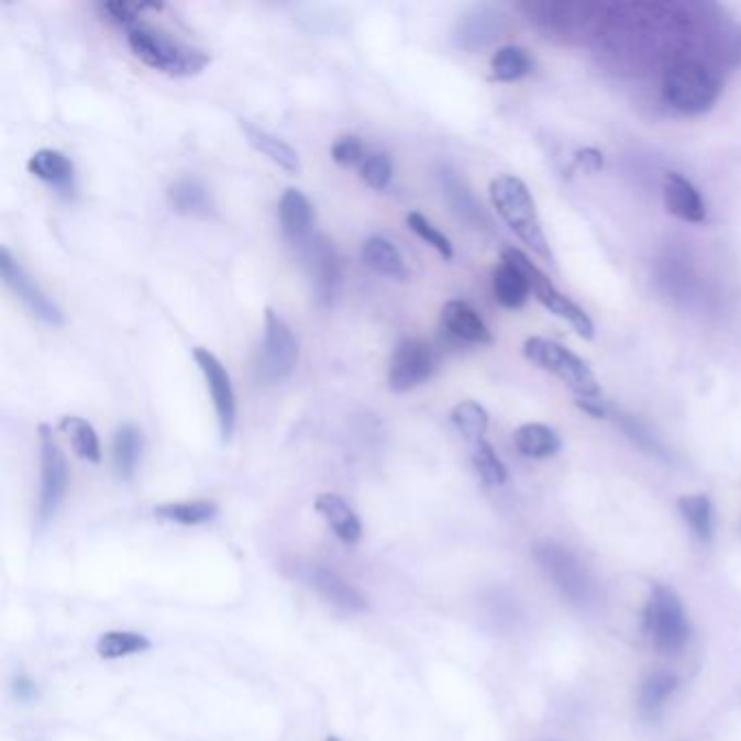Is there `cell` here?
Masks as SVG:
<instances>
[{
	"instance_id": "cell-7",
	"label": "cell",
	"mask_w": 741,
	"mask_h": 741,
	"mask_svg": "<svg viewBox=\"0 0 741 741\" xmlns=\"http://www.w3.org/2000/svg\"><path fill=\"white\" fill-rule=\"evenodd\" d=\"M535 558L561 591V596L567 598L572 605L587 607L596 600V583L589 569L567 549L556 544H542L535 549Z\"/></svg>"
},
{
	"instance_id": "cell-29",
	"label": "cell",
	"mask_w": 741,
	"mask_h": 741,
	"mask_svg": "<svg viewBox=\"0 0 741 741\" xmlns=\"http://www.w3.org/2000/svg\"><path fill=\"white\" fill-rule=\"evenodd\" d=\"M59 429L70 440L73 451L77 453L79 460L90 462V464H100V457H102L100 442H98V435H96V431L88 420H84L79 416H66V418H62Z\"/></svg>"
},
{
	"instance_id": "cell-2",
	"label": "cell",
	"mask_w": 741,
	"mask_h": 741,
	"mask_svg": "<svg viewBox=\"0 0 741 741\" xmlns=\"http://www.w3.org/2000/svg\"><path fill=\"white\" fill-rule=\"evenodd\" d=\"M126 40L140 62L170 77H193L211 64L209 53L142 22L129 29Z\"/></svg>"
},
{
	"instance_id": "cell-24",
	"label": "cell",
	"mask_w": 741,
	"mask_h": 741,
	"mask_svg": "<svg viewBox=\"0 0 741 741\" xmlns=\"http://www.w3.org/2000/svg\"><path fill=\"white\" fill-rule=\"evenodd\" d=\"M676 676L667 670H656L652 672L649 678L642 683L640 689V714L644 720L649 722H656L663 714V707L667 703V698L674 694L676 689Z\"/></svg>"
},
{
	"instance_id": "cell-6",
	"label": "cell",
	"mask_w": 741,
	"mask_h": 741,
	"mask_svg": "<svg viewBox=\"0 0 741 741\" xmlns=\"http://www.w3.org/2000/svg\"><path fill=\"white\" fill-rule=\"evenodd\" d=\"M502 262L513 266L522 277L527 278L531 291L535 294V298L551 311L555 313L556 318L569 322L574 327V331L583 338V340H594V322L591 318L576 305L572 302L567 296H563L553 280L546 277L522 251L518 248H505L502 251Z\"/></svg>"
},
{
	"instance_id": "cell-19",
	"label": "cell",
	"mask_w": 741,
	"mask_h": 741,
	"mask_svg": "<svg viewBox=\"0 0 741 741\" xmlns=\"http://www.w3.org/2000/svg\"><path fill=\"white\" fill-rule=\"evenodd\" d=\"M240 129L244 133V137L248 140V144L262 153L264 157H268L273 164H277L278 168H283L289 175H298L300 173V157L298 153L277 135H273L270 131L248 122V120H240Z\"/></svg>"
},
{
	"instance_id": "cell-14",
	"label": "cell",
	"mask_w": 741,
	"mask_h": 741,
	"mask_svg": "<svg viewBox=\"0 0 741 741\" xmlns=\"http://www.w3.org/2000/svg\"><path fill=\"white\" fill-rule=\"evenodd\" d=\"M193 360H196V366L202 372L207 389L211 394L222 440L229 442L233 438L235 420H237V405H235V391L231 385V376L222 366V362L207 349H193Z\"/></svg>"
},
{
	"instance_id": "cell-5",
	"label": "cell",
	"mask_w": 741,
	"mask_h": 741,
	"mask_svg": "<svg viewBox=\"0 0 741 741\" xmlns=\"http://www.w3.org/2000/svg\"><path fill=\"white\" fill-rule=\"evenodd\" d=\"M524 357L538 368L555 374L578 398H600L594 372L563 344L546 338H529L524 342Z\"/></svg>"
},
{
	"instance_id": "cell-33",
	"label": "cell",
	"mask_w": 741,
	"mask_h": 741,
	"mask_svg": "<svg viewBox=\"0 0 741 741\" xmlns=\"http://www.w3.org/2000/svg\"><path fill=\"white\" fill-rule=\"evenodd\" d=\"M151 649H153V642L146 635L133 633V631H109V633H102L96 642L98 656L109 659V661L140 654Z\"/></svg>"
},
{
	"instance_id": "cell-41",
	"label": "cell",
	"mask_w": 741,
	"mask_h": 741,
	"mask_svg": "<svg viewBox=\"0 0 741 741\" xmlns=\"http://www.w3.org/2000/svg\"><path fill=\"white\" fill-rule=\"evenodd\" d=\"M620 427L624 429V433L638 444L642 446L644 451L649 453H654V455H663V446L654 440V435L650 433L649 429L638 420V418H631V416H620Z\"/></svg>"
},
{
	"instance_id": "cell-44",
	"label": "cell",
	"mask_w": 741,
	"mask_h": 741,
	"mask_svg": "<svg viewBox=\"0 0 741 741\" xmlns=\"http://www.w3.org/2000/svg\"><path fill=\"white\" fill-rule=\"evenodd\" d=\"M13 692H15V696H18L20 700H33V698L37 696L35 683L29 681L26 676H18V678L13 681Z\"/></svg>"
},
{
	"instance_id": "cell-31",
	"label": "cell",
	"mask_w": 741,
	"mask_h": 741,
	"mask_svg": "<svg viewBox=\"0 0 741 741\" xmlns=\"http://www.w3.org/2000/svg\"><path fill=\"white\" fill-rule=\"evenodd\" d=\"M218 513V505L211 500H189V502H166L155 509V516L168 522H177L184 527H198L213 520Z\"/></svg>"
},
{
	"instance_id": "cell-23",
	"label": "cell",
	"mask_w": 741,
	"mask_h": 741,
	"mask_svg": "<svg viewBox=\"0 0 741 741\" xmlns=\"http://www.w3.org/2000/svg\"><path fill=\"white\" fill-rule=\"evenodd\" d=\"M168 202L181 215H209L213 209L211 193L198 179H177L168 187Z\"/></svg>"
},
{
	"instance_id": "cell-32",
	"label": "cell",
	"mask_w": 741,
	"mask_h": 741,
	"mask_svg": "<svg viewBox=\"0 0 741 741\" xmlns=\"http://www.w3.org/2000/svg\"><path fill=\"white\" fill-rule=\"evenodd\" d=\"M451 422L472 446L485 442L489 416L476 400H462L460 405H455L451 411Z\"/></svg>"
},
{
	"instance_id": "cell-20",
	"label": "cell",
	"mask_w": 741,
	"mask_h": 741,
	"mask_svg": "<svg viewBox=\"0 0 741 741\" xmlns=\"http://www.w3.org/2000/svg\"><path fill=\"white\" fill-rule=\"evenodd\" d=\"M29 173L48 184V186L57 187L59 191H73L75 189V166L73 162L53 148H40L31 155L29 164H26Z\"/></svg>"
},
{
	"instance_id": "cell-17",
	"label": "cell",
	"mask_w": 741,
	"mask_h": 741,
	"mask_svg": "<svg viewBox=\"0 0 741 741\" xmlns=\"http://www.w3.org/2000/svg\"><path fill=\"white\" fill-rule=\"evenodd\" d=\"M316 511L344 544H357L362 540L364 535L362 520L342 496L320 494L316 498Z\"/></svg>"
},
{
	"instance_id": "cell-35",
	"label": "cell",
	"mask_w": 741,
	"mask_h": 741,
	"mask_svg": "<svg viewBox=\"0 0 741 741\" xmlns=\"http://www.w3.org/2000/svg\"><path fill=\"white\" fill-rule=\"evenodd\" d=\"M494 26H491V15L485 13V11H476V13H469L465 18L464 22L460 24V31H457V42L460 46L464 48H469V51H476L480 46H485L494 35Z\"/></svg>"
},
{
	"instance_id": "cell-10",
	"label": "cell",
	"mask_w": 741,
	"mask_h": 741,
	"mask_svg": "<svg viewBox=\"0 0 741 741\" xmlns=\"http://www.w3.org/2000/svg\"><path fill=\"white\" fill-rule=\"evenodd\" d=\"M307 275L311 278V287L316 294L318 305H331L340 291L342 285V266L340 255L333 246V242L316 233L302 248H300Z\"/></svg>"
},
{
	"instance_id": "cell-36",
	"label": "cell",
	"mask_w": 741,
	"mask_h": 741,
	"mask_svg": "<svg viewBox=\"0 0 741 741\" xmlns=\"http://www.w3.org/2000/svg\"><path fill=\"white\" fill-rule=\"evenodd\" d=\"M407 226L420 237L424 240L431 248H435L444 259H453L455 257V248H453V242L438 229L433 226L427 215H422L420 211H411L407 215Z\"/></svg>"
},
{
	"instance_id": "cell-28",
	"label": "cell",
	"mask_w": 741,
	"mask_h": 741,
	"mask_svg": "<svg viewBox=\"0 0 741 741\" xmlns=\"http://www.w3.org/2000/svg\"><path fill=\"white\" fill-rule=\"evenodd\" d=\"M142 455V433L133 424H124L113 438V467L120 478H133Z\"/></svg>"
},
{
	"instance_id": "cell-9",
	"label": "cell",
	"mask_w": 741,
	"mask_h": 741,
	"mask_svg": "<svg viewBox=\"0 0 741 741\" xmlns=\"http://www.w3.org/2000/svg\"><path fill=\"white\" fill-rule=\"evenodd\" d=\"M296 364H298V342L291 329L275 309H266L259 376L270 385L283 383L294 372Z\"/></svg>"
},
{
	"instance_id": "cell-42",
	"label": "cell",
	"mask_w": 741,
	"mask_h": 741,
	"mask_svg": "<svg viewBox=\"0 0 741 741\" xmlns=\"http://www.w3.org/2000/svg\"><path fill=\"white\" fill-rule=\"evenodd\" d=\"M574 164L578 168H583L585 173H598L602 168L605 159H602V153H598L596 148H583V151L576 153Z\"/></svg>"
},
{
	"instance_id": "cell-18",
	"label": "cell",
	"mask_w": 741,
	"mask_h": 741,
	"mask_svg": "<svg viewBox=\"0 0 741 741\" xmlns=\"http://www.w3.org/2000/svg\"><path fill=\"white\" fill-rule=\"evenodd\" d=\"M442 324L444 329L467 344H491V333L480 316L464 302V300H449L442 309Z\"/></svg>"
},
{
	"instance_id": "cell-15",
	"label": "cell",
	"mask_w": 741,
	"mask_h": 741,
	"mask_svg": "<svg viewBox=\"0 0 741 741\" xmlns=\"http://www.w3.org/2000/svg\"><path fill=\"white\" fill-rule=\"evenodd\" d=\"M278 224L285 240L298 251L316 235V209L300 189L289 187L283 191L278 202Z\"/></svg>"
},
{
	"instance_id": "cell-12",
	"label": "cell",
	"mask_w": 741,
	"mask_h": 741,
	"mask_svg": "<svg viewBox=\"0 0 741 741\" xmlns=\"http://www.w3.org/2000/svg\"><path fill=\"white\" fill-rule=\"evenodd\" d=\"M40 460H42V489H40V516L48 520L59 509L68 489V462L62 453L51 427L40 424Z\"/></svg>"
},
{
	"instance_id": "cell-40",
	"label": "cell",
	"mask_w": 741,
	"mask_h": 741,
	"mask_svg": "<svg viewBox=\"0 0 741 741\" xmlns=\"http://www.w3.org/2000/svg\"><path fill=\"white\" fill-rule=\"evenodd\" d=\"M102 13L109 15V20L131 29L140 24V15L144 9H151V4H140V2H126V0H113V2H102L100 4Z\"/></svg>"
},
{
	"instance_id": "cell-21",
	"label": "cell",
	"mask_w": 741,
	"mask_h": 741,
	"mask_svg": "<svg viewBox=\"0 0 741 741\" xmlns=\"http://www.w3.org/2000/svg\"><path fill=\"white\" fill-rule=\"evenodd\" d=\"M311 587L331 605L344 609V611H366L368 609V600L366 596L351 585L349 580H344L340 574L331 572V569H316L311 576Z\"/></svg>"
},
{
	"instance_id": "cell-8",
	"label": "cell",
	"mask_w": 741,
	"mask_h": 741,
	"mask_svg": "<svg viewBox=\"0 0 741 741\" xmlns=\"http://www.w3.org/2000/svg\"><path fill=\"white\" fill-rule=\"evenodd\" d=\"M533 22L546 31H556L563 37L572 35H594L598 33V13L607 7L598 4H576V2H529L522 4Z\"/></svg>"
},
{
	"instance_id": "cell-25",
	"label": "cell",
	"mask_w": 741,
	"mask_h": 741,
	"mask_svg": "<svg viewBox=\"0 0 741 741\" xmlns=\"http://www.w3.org/2000/svg\"><path fill=\"white\" fill-rule=\"evenodd\" d=\"M516 449L520 455L531 457V460H549L555 457L561 449V440L553 429L546 424H524L516 431L513 435Z\"/></svg>"
},
{
	"instance_id": "cell-22",
	"label": "cell",
	"mask_w": 741,
	"mask_h": 741,
	"mask_svg": "<svg viewBox=\"0 0 741 741\" xmlns=\"http://www.w3.org/2000/svg\"><path fill=\"white\" fill-rule=\"evenodd\" d=\"M362 262L380 277L398 278V280H405L409 277V270L405 266L402 255L398 253V248L391 242H387L383 237H370V240L364 242Z\"/></svg>"
},
{
	"instance_id": "cell-3",
	"label": "cell",
	"mask_w": 741,
	"mask_h": 741,
	"mask_svg": "<svg viewBox=\"0 0 741 741\" xmlns=\"http://www.w3.org/2000/svg\"><path fill=\"white\" fill-rule=\"evenodd\" d=\"M661 90L672 109L685 115H700L716 104L722 86L716 73L700 62L681 59L663 73Z\"/></svg>"
},
{
	"instance_id": "cell-45",
	"label": "cell",
	"mask_w": 741,
	"mask_h": 741,
	"mask_svg": "<svg viewBox=\"0 0 741 741\" xmlns=\"http://www.w3.org/2000/svg\"><path fill=\"white\" fill-rule=\"evenodd\" d=\"M327 741H340V740H338V738H329V740Z\"/></svg>"
},
{
	"instance_id": "cell-37",
	"label": "cell",
	"mask_w": 741,
	"mask_h": 741,
	"mask_svg": "<svg viewBox=\"0 0 741 741\" xmlns=\"http://www.w3.org/2000/svg\"><path fill=\"white\" fill-rule=\"evenodd\" d=\"M472 462H474V467L476 472L480 474V478L487 483V485H502L507 480V467L500 462V457L496 455L494 446L485 440L480 444L474 446V453H472Z\"/></svg>"
},
{
	"instance_id": "cell-16",
	"label": "cell",
	"mask_w": 741,
	"mask_h": 741,
	"mask_svg": "<svg viewBox=\"0 0 741 741\" xmlns=\"http://www.w3.org/2000/svg\"><path fill=\"white\" fill-rule=\"evenodd\" d=\"M663 202L665 209L683 222L700 224L707 218V207L698 189L678 173L663 175Z\"/></svg>"
},
{
	"instance_id": "cell-34",
	"label": "cell",
	"mask_w": 741,
	"mask_h": 741,
	"mask_svg": "<svg viewBox=\"0 0 741 741\" xmlns=\"http://www.w3.org/2000/svg\"><path fill=\"white\" fill-rule=\"evenodd\" d=\"M442 187H444V193L451 202V207L467 220L472 224H480L485 222V213L480 209V204L474 200V196L469 193V189L453 175V173H444L442 175Z\"/></svg>"
},
{
	"instance_id": "cell-39",
	"label": "cell",
	"mask_w": 741,
	"mask_h": 741,
	"mask_svg": "<svg viewBox=\"0 0 741 741\" xmlns=\"http://www.w3.org/2000/svg\"><path fill=\"white\" fill-rule=\"evenodd\" d=\"M366 146L357 135H342L331 146V157L340 166H355L366 159Z\"/></svg>"
},
{
	"instance_id": "cell-11",
	"label": "cell",
	"mask_w": 741,
	"mask_h": 741,
	"mask_svg": "<svg viewBox=\"0 0 741 741\" xmlns=\"http://www.w3.org/2000/svg\"><path fill=\"white\" fill-rule=\"evenodd\" d=\"M438 370L433 349L422 340H405L396 346L387 368V385L391 391H409L427 383Z\"/></svg>"
},
{
	"instance_id": "cell-38",
	"label": "cell",
	"mask_w": 741,
	"mask_h": 741,
	"mask_svg": "<svg viewBox=\"0 0 741 741\" xmlns=\"http://www.w3.org/2000/svg\"><path fill=\"white\" fill-rule=\"evenodd\" d=\"M394 166L385 153H368L362 162V179L372 189H385L391 181Z\"/></svg>"
},
{
	"instance_id": "cell-1",
	"label": "cell",
	"mask_w": 741,
	"mask_h": 741,
	"mask_svg": "<svg viewBox=\"0 0 741 741\" xmlns=\"http://www.w3.org/2000/svg\"><path fill=\"white\" fill-rule=\"evenodd\" d=\"M489 198L505 224L544 262L553 264V251L544 235L535 200L527 184L511 175H500L489 184Z\"/></svg>"
},
{
	"instance_id": "cell-30",
	"label": "cell",
	"mask_w": 741,
	"mask_h": 741,
	"mask_svg": "<svg viewBox=\"0 0 741 741\" xmlns=\"http://www.w3.org/2000/svg\"><path fill=\"white\" fill-rule=\"evenodd\" d=\"M678 509L685 518V522L692 527L694 535L709 544L714 540V505L709 500V496L705 494H692V496H683L678 500Z\"/></svg>"
},
{
	"instance_id": "cell-4",
	"label": "cell",
	"mask_w": 741,
	"mask_h": 741,
	"mask_svg": "<svg viewBox=\"0 0 741 741\" xmlns=\"http://www.w3.org/2000/svg\"><path fill=\"white\" fill-rule=\"evenodd\" d=\"M644 629L654 649L674 654L689 642V620L676 591L667 585H654L644 611Z\"/></svg>"
},
{
	"instance_id": "cell-26",
	"label": "cell",
	"mask_w": 741,
	"mask_h": 741,
	"mask_svg": "<svg viewBox=\"0 0 741 741\" xmlns=\"http://www.w3.org/2000/svg\"><path fill=\"white\" fill-rule=\"evenodd\" d=\"M491 285H494V296H496L498 305H502L505 309H520V307L527 305V300L531 296V287H529L527 278L505 262L494 270Z\"/></svg>"
},
{
	"instance_id": "cell-27",
	"label": "cell",
	"mask_w": 741,
	"mask_h": 741,
	"mask_svg": "<svg viewBox=\"0 0 741 741\" xmlns=\"http://www.w3.org/2000/svg\"><path fill=\"white\" fill-rule=\"evenodd\" d=\"M533 73V57L520 46H505L491 57V79L513 84Z\"/></svg>"
},
{
	"instance_id": "cell-13",
	"label": "cell",
	"mask_w": 741,
	"mask_h": 741,
	"mask_svg": "<svg viewBox=\"0 0 741 741\" xmlns=\"http://www.w3.org/2000/svg\"><path fill=\"white\" fill-rule=\"evenodd\" d=\"M0 275L4 285L31 309L35 318L53 327L64 324V313L57 307V302L15 262L9 248L0 251Z\"/></svg>"
},
{
	"instance_id": "cell-43",
	"label": "cell",
	"mask_w": 741,
	"mask_h": 741,
	"mask_svg": "<svg viewBox=\"0 0 741 741\" xmlns=\"http://www.w3.org/2000/svg\"><path fill=\"white\" fill-rule=\"evenodd\" d=\"M576 407H578L580 411H585L587 416H591V418H605V416L609 413L602 398H578V400H576Z\"/></svg>"
}]
</instances>
